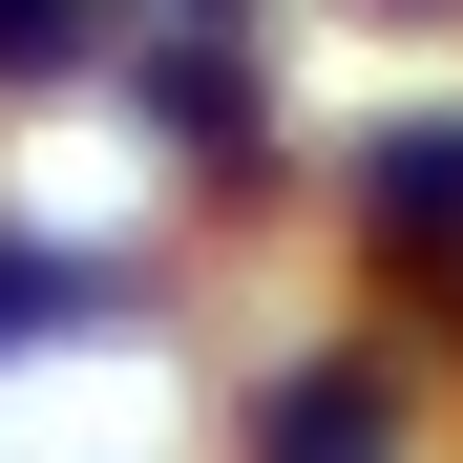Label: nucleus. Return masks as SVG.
<instances>
[{
  "label": "nucleus",
  "mask_w": 463,
  "mask_h": 463,
  "mask_svg": "<svg viewBox=\"0 0 463 463\" xmlns=\"http://www.w3.org/2000/svg\"><path fill=\"white\" fill-rule=\"evenodd\" d=\"M463 211V127H401V147H379V232H442Z\"/></svg>",
  "instance_id": "obj_1"
},
{
  "label": "nucleus",
  "mask_w": 463,
  "mask_h": 463,
  "mask_svg": "<svg viewBox=\"0 0 463 463\" xmlns=\"http://www.w3.org/2000/svg\"><path fill=\"white\" fill-rule=\"evenodd\" d=\"M0 63H63V0H0Z\"/></svg>",
  "instance_id": "obj_2"
}]
</instances>
